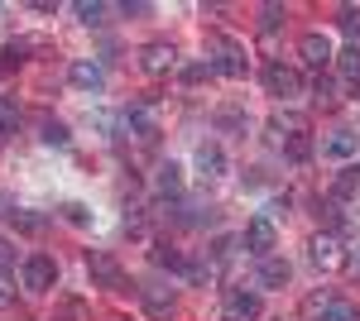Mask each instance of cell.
I'll return each instance as SVG.
<instances>
[{
	"label": "cell",
	"mask_w": 360,
	"mask_h": 321,
	"mask_svg": "<svg viewBox=\"0 0 360 321\" xmlns=\"http://www.w3.org/2000/svg\"><path fill=\"white\" fill-rule=\"evenodd\" d=\"M351 264H356V268H360V240H356V244H351Z\"/></svg>",
	"instance_id": "e575fe53"
},
{
	"label": "cell",
	"mask_w": 360,
	"mask_h": 321,
	"mask_svg": "<svg viewBox=\"0 0 360 321\" xmlns=\"http://www.w3.org/2000/svg\"><path fill=\"white\" fill-rule=\"evenodd\" d=\"M336 25H341V34L360 39V5H341V10H336Z\"/></svg>",
	"instance_id": "603a6c76"
},
{
	"label": "cell",
	"mask_w": 360,
	"mask_h": 321,
	"mask_svg": "<svg viewBox=\"0 0 360 321\" xmlns=\"http://www.w3.org/2000/svg\"><path fill=\"white\" fill-rule=\"evenodd\" d=\"M10 221H15L20 230H29V235H39V230H44V221H39V216H34V211H15V216H10Z\"/></svg>",
	"instance_id": "4dcf8cb0"
},
{
	"label": "cell",
	"mask_w": 360,
	"mask_h": 321,
	"mask_svg": "<svg viewBox=\"0 0 360 321\" xmlns=\"http://www.w3.org/2000/svg\"><path fill=\"white\" fill-rule=\"evenodd\" d=\"M139 302H144V317L149 321H168L173 307H178L173 288H159V283H144V288H139Z\"/></svg>",
	"instance_id": "9c48e42d"
},
{
	"label": "cell",
	"mask_w": 360,
	"mask_h": 321,
	"mask_svg": "<svg viewBox=\"0 0 360 321\" xmlns=\"http://www.w3.org/2000/svg\"><path fill=\"white\" fill-rule=\"evenodd\" d=\"M264 91L278 96V101H298V96H307L303 72H298V67H283V63H269V67H264Z\"/></svg>",
	"instance_id": "5b68a950"
},
{
	"label": "cell",
	"mask_w": 360,
	"mask_h": 321,
	"mask_svg": "<svg viewBox=\"0 0 360 321\" xmlns=\"http://www.w3.org/2000/svg\"><path fill=\"white\" fill-rule=\"evenodd\" d=\"M336 72H341V81H351V86H360V48H356V44L336 53Z\"/></svg>",
	"instance_id": "e0dca14e"
},
{
	"label": "cell",
	"mask_w": 360,
	"mask_h": 321,
	"mask_svg": "<svg viewBox=\"0 0 360 321\" xmlns=\"http://www.w3.org/2000/svg\"><path fill=\"white\" fill-rule=\"evenodd\" d=\"M322 154L336 163H346V159H356L360 154V134L356 130H332L327 139H322Z\"/></svg>",
	"instance_id": "4fadbf2b"
},
{
	"label": "cell",
	"mask_w": 360,
	"mask_h": 321,
	"mask_svg": "<svg viewBox=\"0 0 360 321\" xmlns=\"http://www.w3.org/2000/svg\"><path fill=\"white\" fill-rule=\"evenodd\" d=\"M154 192H159V197H178V192H183V168H178V163H159Z\"/></svg>",
	"instance_id": "2e32d148"
},
{
	"label": "cell",
	"mask_w": 360,
	"mask_h": 321,
	"mask_svg": "<svg viewBox=\"0 0 360 321\" xmlns=\"http://www.w3.org/2000/svg\"><path fill=\"white\" fill-rule=\"evenodd\" d=\"M178 77H183V86H197V81L217 77V72H212V63H207V58H202V63H188V67H183V72H178Z\"/></svg>",
	"instance_id": "d4e9b609"
},
{
	"label": "cell",
	"mask_w": 360,
	"mask_h": 321,
	"mask_svg": "<svg viewBox=\"0 0 360 321\" xmlns=\"http://www.w3.org/2000/svg\"><path fill=\"white\" fill-rule=\"evenodd\" d=\"M307 249H312V264L327 268V273H336V268L351 264V244L341 240L336 230H317V235L307 240Z\"/></svg>",
	"instance_id": "277c9868"
},
{
	"label": "cell",
	"mask_w": 360,
	"mask_h": 321,
	"mask_svg": "<svg viewBox=\"0 0 360 321\" xmlns=\"http://www.w3.org/2000/svg\"><path fill=\"white\" fill-rule=\"evenodd\" d=\"M255 278H259V288H283L293 278V268H288V259H274L269 254V259H259V273Z\"/></svg>",
	"instance_id": "5bb4252c"
},
{
	"label": "cell",
	"mask_w": 360,
	"mask_h": 321,
	"mask_svg": "<svg viewBox=\"0 0 360 321\" xmlns=\"http://www.w3.org/2000/svg\"><path fill=\"white\" fill-rule=\"evenodd\" d=\"M68 81H72L77 91H101V86H106V67L91 63V58H77V63L68 67Z\"/></svg>",
	"instance_id": "8fae6325"
},
{
	"label": "cell",
	"mask_w": 360,
	"mask_h": 321,
	"mask_svg": "<svg viewBox=\"0 0 360 321\" xmlns=\"http://www.w3.org/2000/svg\"><path fill=\"white\" fill-rule=\"evenodd\" d=\"M106 321H125V317H106Z\"/></svg>",
	"instance_id": "8d00e7d4"
},
{
	"label": "cell",
	"mask_w": 360,
	"mask_h": 321,
	"mask_svg": "<svg viewBox=\"0 0 360 321\" xmlns=\"http://www.w3.org/2000/svg\"><path fill=\"white\" fill-rule=\"evenodd\" d=\"M120 125H125V134L135 144H154L159 139V106L154 101H130L125 115H120Z\"/></svg>",
	"instance_id": "3957f363"
},
{
	"label": "cell",
	"mask_w": 360,
	"mask_h": 321,
	"mask_svg": "<svg viewBox=\"0 0 360 321\" xmlns=\"http://www.w3.org/2000/svg\"><path fill=\"white\" fill-rule=\"evenodd\" d=\"M39 139H44V144H58V149H63V144H68L72 134H68V125H63V120L44 115V120H39Z\"/></svg>",
	"instance_id": "d6986e66"
},
{
	"label": "cell",
	"mask_w": 360,
	"mask_h": 321,
	"mask_svg": "<svg viewBox=\"0 0 360 321\" xmlns=\"http://www.w3.org/2000/svg\"><path fill=\"white\" fill-rule=\"evenodd\" d=\"M72 10H77L82 25H101V15H106V5H96V0H82V5H72Z\"/></svg>",
	"instance_id": "83f0119b"
},
{
	"label": "cell",
	"mask_w": 360,
	"mask_h": 321,
	"mask_svg": "<svg viewBox=\"0 0 360 321\" xmlns=\"http://www.w3.org/2000/svg\"><path fill=\"white\" fill-rule=\"evenodd\" d=\"M332 307H336V293H332V288H322V293H312V297L303 302V312H307V317H327Z\"/></svg>",
	"instance_id": "7402d4cb"
},
{
	"label": "cell",
	"mask_w": 360,
	"mask_h": 321,
	"mask_svg": "<svg viewBox=\"0 0 360 321\" xmlns=\"http://www.w3.org/2000/svg\"><path fill=\"white\" fill-rule=\"evenodd\" d=\"M322 321H360V312L351 307V302H341V297H336V307H332V312H327Z\"/></svg>",
	"instance_id": "f546056e"
},
{
	"label": "cell",
	"mask_w": 360,
	"mask_h": 321,
	"mask_svg": "<svg viewBox=\"0 0 360 321\" xmlns=\"http://www.w3.org/2000/svg\"><path fill=\"white\" fill-rule=\"evenodd\" d=\"M240 244H245V235H221V240L212 244V259H217V264L236 259V249H240Z\"/></svg>",
	"instance_id": "cb8c5ba5"
},
{
	"label": "cell",
	"mask_w": 360,
	"mask_h": 321,
	"mask_svg": "<svg viewBox=\"0 0 360 321\" xmlns=\"http://www.w3.org/2000/svg\"><path fill=\"white\" fill-rule=\"evenodd\" d=\"M15 130H20V106L10 96H0V139H10Z\"/></svg>",
	"instance_id": "44dd1931"
},
{
	"label": "cell",
	"mask_w": 360,
	"mask_h": 321,
	"mask_svg": "<svg viewBox=\"0 0 360 321\" xmlns=\"http://www.w3.org/2000/svg\"><path fill=\"white\" fill-rule=\"evenodd\" d=\"M20 278H25V293H49L58 283V264L53 254H29L25 268H20Z\"/></svg>",
	"instance_id": "52a82bcc"
},
{
	"label": "cell",
	"mask_w": 360,
	"mask_h": 321,
	"mask_svg": "<svg viewBox=\"0 0 360 321\" xmlns=\"http://www.w3.org/2000/svg\"><path fill=\"white\" fill-rule=\"evenodd\" d=\"M197 173H202V178H221L226 173L221 144H197Z\"/></svg>",
	"instance_id": "9a60e30c"
},
{
	"label": "cell",
	"mask_w": 360,
	"mask_h": 321,
	"mask_svg": "<svg viewBox=\"0 0 360 321\" xmlns=\"http://www.w3.org/2000/svg\"><path fill=\"white\" fill-rule=\"evenodd\" d=\"M312 101H317L322 110H336V106H341V86H336L332 77H317V86H312Z\"/></svg>",
	"instance_id": "ac0fdd59"
},
{
	"label": "cell",
	"mask_w": 360,
	"mask_h": 321,
	"mask_svg": "<svg viewBox=\"0 0 360 321\" xmlns=\"http://www.w3.org/2000/svg\"><path fill=\"white\" fill-rule=\"evenodd\" d=\"M259 15H264V20H259L264 29H278V25H283V5H264Z\"/></svg>",
	"instance_id": "1f68e13d"
},
{
	"label": "cell",
	"mask_w": 360,
	"mask_h": 321,
	"mask_svg": "<svg viewBox=\"0 0 360 321\" xmlns=\"http://www.w3.org/2000/svg\"><path fill=\"white\" fill-rule=\"evenodd\" d=\"M259 312H264L259 293H245V288H231V293H226V317H236V321H255Z\"/></svg>",
	"instance_id": "7c38bea8"
},
{
	"label": "cell",
	"mask_w": 360,
	"mask_h": 321,
	"mask_svg": "<svg viewBox=\"0 0 360 321\" xmlns=\"http://www.w3.org/2000/svg\"><path fill=\"white\" fill-rule=\"evenodd\" d=\"M173 67H178V48H173V44L154 39V44L139 48V72H144V77H168Z\"/></svg>",
	"instance_id": "8992f818"
},
{
	"label": "cell",
	"mask_w": 360,
	"mask_h": 321,
	"mask_svg": "<svg viewBox=\"0 0 360 321\" xmlns=\"http://www.w3.org/2000/svg\"><path fill=\"white\" fill-rule=\"evenodd\" d=\"M207 63H212V72H221V77H245L250 72L245 44L231 39V34H207Z\"/></svg>",
	"instance_id": "6da1fadb"
},
{
	"label": "cell",
	"mask_w": 360,
	"mask_h": 321,
	"mask_svg": "<svg viewBox=\"0 0 360 321\" xmlns=\"http://www.w3.org/2000/svg\"><path fill=\"white\" fill-rule=\"evenodd\" d=\"M72 317H77V312H72ZM72 317H58V321H72Z\"/></svg>",
	"instance_id": "d590c367"
},
{
	"label": "cell",
	"mask_w": 360,
	"mask_h": 321,
	"mask_svg": "<svg viewBox=\"0 0 360 321\" xmlns=\"http://www.w3.org/2000/svg\"><path fill=\"white\" fill-rule=\"evenodd\" d=\"M63 221H68V225H86V221H91V211H86L82 202H63Z\"/></svg>",
	"instance_id": "f1b7e54d"
},
{
	"label": "cell",
	"mask_w": 360,
	"mask_h": 321,
	"mask_svg": "<svg viewBox=\"0 0 360 321\" xmlns=\"http://www.w3.org/2000/svg\"><path fill=\"white\" fill-rule=\"evenodd\" d=\"M298 53H303V63L312 67V72H317V77H322V72H327V67L336 63V53H332V39H327V34H317V29L298 39Z\"/></svg>",
	"instance_id": "ba28073f"
},
{
	"label": "cell",
	"mask_w": 360,
	"mask_h": 321,
	"mask_svg": "<svg viewBox=\"0 0 360 321\" xmlns=\"http://www.w3.org/2000/svg\"><path fill=\"white\" fill-rule=\"evenodd\" d=\"M217 125H221V130H245V110L221 106V110H217Z\"/></svg>",
	"instance_id": "4316f807"
},
{
	"label": "cell",
	"mask_w": 360,
	"mask_h": 321,
	"mask_svg": "<svg viewBox=\"0 0 360 321\" xmlns=\"http://www.w3.org/2000/svg\"><path fill=\"white\" fill-rule=\"evenodd\" d=\"M10 268H15V244L0 235V273H10Z\"/></svg>",
	"instance_id": "d6a6232c"
},
{
	"label": "cell",
	"mask_w": 360,
	"mask_h": 321,
	"mask_svg": "<svg viewBox=\"0 0 360 321\" xmlns=\"http://www.w3.org/2000/svg\"><path fill=\"white\" fill-rule=\"evenodd\" d=\"M86 273H91L96 288H111V293L130 288V278H125V268H120V259H115L111 249H86Z\"/></svg>",
	"instance_id": "7a4b0ae2"
},
{
	"label": "cell",
	"mask_w": 360,
	"mask_h": 321,
	"mask_svg": "<svg viewBox=\"0 0 360 321\" xmlns=\"http://www.w3.org/2000/svg\"><path fill=\"white\" fill-rule=\"evenodd\" d=\"M360 188V168H341V178L332 183V202H346V197H356Z\"/></svg>",
	"instance_id": "ffe728a7"
},
{
	"label": "cell",
	"mask_w": 360,
	"mask_h": 321,
	"mask_svg": "<svg viewBox=\"0 0 360 321\" xmlns=\"http://www.w3.org/2000/svg\"><path fill=\"white\" fill-rule=\"evenodd\" d=\"M10 307H15V283L0 278V312H10Z\"/></svg>",
	"instance_id": "836d02e7"
},
{
	"label": "cell",
	"mask_w": 360,
	"mask_h": 321,
	"mask_svg": "<svg viewBox=\"0 0 360 321\" xmlns=\"http://www.w3.org/2000/svg\"><path fill=\"white\" fill-rule=\"evenodd\" d=\"M274 221L269 216H250V225H245V249L255 254V259H269V249H274Z\"/></svg>",
	"instance_id": "30bf717a"
},
{
	"label": "cell",
	"mask_w": 360,
	"mask_h": 321,
	"mask_svg": "<svg viewBox=\"0 0 360 321\" xmlns=\"http://www.w3.org/2000/svg\"><path fill=\"white\" fill-rule=\"evenodd\" d=\"M283 149H288V159H293V163H307V159H312V139H307V134H293Z\"/></svg>",
	"instance_id": "484cf974"
},
{
	"label": "cell",
	"mask_w": 360,
	"mask_h": 321,
	"mask_svg": "<svg viewBox=\"0 0 360 321\" xmlns=\"http://www.w3.org/2000/svg\"><path fill=\"white\" fill-rule=\"evenodd\" d=\"M221 321H236V317H221Z\"/></svg>",
	"instance_id": "74e56055"
}]
</instances>
